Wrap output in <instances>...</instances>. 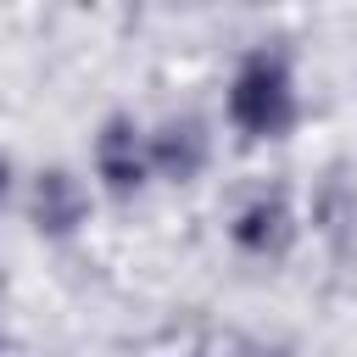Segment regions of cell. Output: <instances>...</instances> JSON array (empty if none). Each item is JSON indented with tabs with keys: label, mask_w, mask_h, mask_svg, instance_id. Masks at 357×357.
<instances>
[{
	"label": "cell",
	"mask_w": 357,
	"mask_h": 357,
	"mask_svg": "<svg viewBox=\"0 0 357 357\" xmlns=\"http://www.w3.org/2000/svg\"><path fill=\"white\" fill-rule=\"evenodd\" d=\"M95 173L106 178L112 195H134L151 173V139L139 134L134 117H106V128L95 134Z\"/></svg>",
	"instance_id": "cell-2"
},
{
	"label": "cell",
	"mask_w": 357,
	"mask_h": 357,
	"mask_svg": "<svg viewBox=\"0 0 357 357\" xmlns=\"http://www.w3.org/2000/svg\"><path fill=\"white\" fill-rule=\"evenodd\" d=\"M84 212H89V195L67 167H45L33 178V229L39 234L61 240V234H73L84 223Z\"/></svg>",
	"instance_id": "cell-3"
},
{
	"label": "cell",
	"mask_w": 357,
	"mask_h": 357,
	"mask_svg": "<svg viewBox=\"0 0 357 357\" xmlns=\"http://www.w3.org/2000/svg\"><path fill=\"white\" fill-rule=\"evenodd\" d=\"M6 201H11V162L0 156V206H6Z\"/></svg>",
	"instance_id": "cell-6"
},
{
	"label": "cell",
	"mask_w": 357,
	"mask_h": 357,
	"mask_svg": "<svg viewBox=\"0 0 357 357\" xmlns=\"http://www.w3.org/2000/svg\"><path fill=\"white\" fill-rule=\"evenodd\" d=\"M229 123L245 139H279L296 123V89L290 67L279 56H251L229 84Z\"/></svg>",
	"instance_id": "cell-1"
},
{
	"label": "cell",
	"mask_w": 357,
	"mask_h": 357,
	"mask_svg": "<svg viewBox=\"0 0 357 357\" xmlns=\"http://www.w3.org/2000/svg\"><path fill=\"white\" fill-rule=\"evenodd\" d=\"M201 162H206V134H201V123L173 117V123H162V134H151V167H156L162 178L190 184V178L201 173Z\"/></svg>",
	"instance_id": "cell-5"
},
{
	"label": "cell",
	"mask_w": 357,
	"mask_h": 357,
	"mask_svg": "<svg viewBox=\"0 0 357 357\" xmlns=\"http://www.w3.org/2000/svg\"><path fill=\"white\" fill-rule=\"evenodd\" d=\"M296 240V218L284 206V195H257L240 206L234 218V245L251 251V257H284Z\"/></svg>",
	"instance_id": "cell-4"
}]
</instances>
